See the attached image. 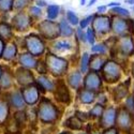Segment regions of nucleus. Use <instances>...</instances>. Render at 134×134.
I'll list each match as a JSON object with an SVG mask.
<instances>
[{"label": "nucleus", "mask_w": 134, "mask_h": 134, "mask_svg": "<svg viewBox=\"0 0 134 134\" xmlns=\"http://www.w3.org/2000/svg\"><path fill=\"white\" fill-rule=\"evenodd\" d=\"M76 35H77V38H79L82 42H86L87 41V37H86V33L83 31L82 28H79L76 30Z\"/></svg>", "instance_id": "nucleus-43"}, {"label": "nucleus", "mask_w": 134, "mask_h": 134, "mask_svg": "<svg viewBox=\"0 0 134 134\" xmlns=\"http://www.w3.org/2000/svg\"><path fill=\"white\" fill-rule=\"evenodd\" d=\"M128 93V88L125 85H119L114 89V98L116 101H120L121 99L126 98Z\"/></svg>", "instance_id": "nucleus-27"}, {"label": "nucleus", "mask_w": 134, "mask_h": 134, "mask_svg": "<svg viewBox=\"0 0 134 134\" xmlns=\"http://www.w3.org/2000/svg\"><path fill=\"white\" fill-rule=\"evenodd\" d=\"M98 11H99V13H104L106 11V7L105 5H100V7H98Z\"/></svg>", "instance_id": "nucleus-46"}, {"label": "nucleus", "mask_w": 134, "mask_h": 134, "mask_svg": "<svg viewBox=\"0 0 134 134\" xmlns=\"http://www.w3.org/2000/svg\"><path fill=\"white\" fill-rule=\"evenodd\" d=\"M28 1L29 0H14V3H13V9L15 10H23L28 5Z\"/></svg>", "instance_id": "nucleus-36"}, {"label": "nucleus", "mask_w": 134, "mask_h": 134, "mask_svg": "<svg viewBox=\"0 0 134 134\" xmlns=\"http://www.w3.org/2000/svg\"><path fill=\"white\" fill-rule=\"evenodd\" d=\"M111 12H114L115 14H117L119 16H126V17H128L130 15L129 11L127 9H122L121 7H114L113 9H111Z\"/></svg>", "instance_id": "nucleus-37"}, {"label": "nucleus", "mask_w": 134, "mask_h": 134, "mask_svg": "<svg viewBox=\"0 0 134 134\" xmlns=\"http://www.w3.org/2000/svg\"><path fill=\"white\" fill-rule=\"evenodd\" d=\"M133 10H134V7H133Z\"/></svg>", "instance_id": "nucleus-57"}, {"label": "nucleus", "mask_w": 134, "mask_h": 134, "mask_svg": "<svg viewBox=\"0 0 134 134\" xmlns=\"http://www.w3.org/2000/svg\"><path fill=\"white\" fill-rule=\"evenodd\" d=\"M55 48L57 51H69L71 48V44L68 41H58L55 44Z\"/></svg>", "instance_id": "nucleus-33"}, {"label": "nucleus", "mask_w": 134, "mask_h": 134, "mask_svg": "<svg viewBox=\"0 0 134 134\" xmlns=\"http://www.w3.org/2000/svg\"><path fill=\"white\" fill-rule=\"evenodd\" d=\"M111 29H113L117 35L125 36L126 32L129 31L130 27H129L128 21L118 15V16L113 17V20H111Z\"/></svg>", "instance_id": "nucleus-14"}, {"label": "nucleus", "mask_w": 134, "mask_h": 134, "mask_svg": "<svg viewBox=\"0 0 134 134\" xmlns=\"http://www.w3.org/2000/svg\"><path fill=\"white\" fill-rule=\"evenodd\" d=\"M4 46H5V41L2 38H0V59L2 58V54H3Z\"/></svg>", "instance_id": "nucleus-44"}, {"label": "nucleus", "mask_w": 134, "mask_h": 134, "mask_svg": "<svg viewBox=\"0 0 134 134\" xmlns=\"http://www.w3.org/2000/svg\"><path fill=\"white\" fill-rule=\"evenodd\" d=\"M102 86V79L96 71H90L84 80V87L85 89L91 91H98Z\"/></svg>", "instance_id": "nucleus-10"}, {"label": "nucleus", "mask_w": 134, "mask_h": 134, "mask_svg": "<svg viewBox=\"0 0 134 134\" xmlns=\"http://www.w3.org/2000/svg\"><path fill=\"white\" fill-rule=\"evenodd\" d=\"M56 89H57V91H56V98L61 102L68 103L70 101V94H69V90H68V88L65 87V85L63 83H60V85L57 86Z\"/></svg>", "instance_id": "nucleus-22"}, {"label": "nucleus", "mask_w": 134, "mask_h": 134, "mask_svg": "<svg viewBox=\"0 0 134 134\" xmlns=\"http://www.w3.org/2000/svg\"><path fill=\"white\" fill-rule=\"evenodd\" d=\"M105 62H106V59L103 57L101 54L92 55L90 57V61H89V68L91 69V71L99 72L100 70H102Z\"/></svg>", "instance_id": "nucleus-18"}, {"label": "nucleus", "mask_w": 134, "mask_h": 134, "mask_svg": "<svg viewBox=\"0 0 134 134\" xmlns=\"http://www.w3.org/2000/svg\"><path fill=\"white\" fill-rule=\"evenodd\" d=\"M108 7H120V3L119 2H110V3H108Z\"/></svg>", "instance_id": "nucleus-48"}, {"label": "nucleus", "mask_w": 134, "mask_h": 134, "mask_svg": "<svg viewBox=\"0 0 134 134\" xmlns=\"http://www.w3.org/2000/svg\"><path fill=\"white\" fill-rule=\"evenodd\" d=\"M45 63H46L47 71H49V73L55 76L63 75L66 69H68V61L52 53L46 55Z\"/></svg>", "instance_id": "nucleus-2"}, {"label": "nucleus", "mask_w": 134, "mask_h": 134, "mask_svg": "<svg viewBox=\"0 0 134 134\" xmlns=\"http://www.w3.org/2000/svg\"><path fill=\"white\" fill-rule=\"evenodd\" d=\"M10 114V104L8 100L0 99V126L5 124Z\"/></svg>", "instance_id": "nucleus-19"}, {"label": "nucleus", "mask_w": 134, "mask_h": 134, "mask_svg": "<svg viewBox=\"0 0 134 134\" xmlns=\"http://www.w3.org/2000/svg\"><path fill=\"white\" fill-rule=\"evenodd\" d=\"M117 46L125 56H132L134 54V42L130 36H122L117 42Z\"/></svg>", "instance_id": "nucleus-13"}, {"label": "nucleus", "mask_w": 134, "mask_h": 134, "mask_svg": "<svg viewBox=\"0 0 134 134\" xmlns=\"http://www.w3.org/2000/svg\"><path fill=\"white\" fill-rule=\"evenodd\" d=\"M32 24V17L30 16L29 13L26 12H17L13 18H12V27L15 30L18 31H25L27 30Z\"/></svg>", "instance_id": "nucleus-7"}, {"label": "nucleus", "mask_w": 134, "mask_h": 134, "mask_svg": "<svg viewBox=\"0 0 134 134\" xmlns=\"http://www.w3.org/2000/svg\"><path fill=\"white\" fill-rule=\"evenodd\" d=\"M2 72H3V70H2V66L0 65V77H1V75H2Z\"/></svg>", "instance_id": "nucleus-51"}, {"label": "nucleus", "mask_w": 134, "mask_h": 134, "mask_svg": "<svg viewBox=\"0 0 134 134\" xmlns=\"http://www.w3.org/2000/svg\"><path fill=\"white\" fill-rule=\"evenodd\" d=\"M85 3H86V0H81V4L82 5H84Z\"/></svg>", "instance_id": "nucleus-52"}, {"label": "nucleus", "mask_w": 134, "mask_h": 134, "mask_svg": "<svg viewBox=\"0 0 134 134\" xmlns=\"http://www.w3.org/2000/svg\"><path fill=\"white\" fill-rule=\"evenodd\" d=\"M14 77H15L17 84L20 85L21 87H25V86H28V85H31V84H35V77H33V74L31 73V71L29 69L23 68V66H20V68L16 69Z\"/></svg>", "instance_id": "nucleus-9"}, {"label": "nucleus", "mask_w": 134, "mask_h": 134, "mask_svg": "<svg viewBox=\"0 0 134 134\" xmlns=\"http://www.w3.org/2000/svg\"><path fill=\"white\" fill-rule=\"evenodd\" d=\"M29 14L31 17H35V18H38L41 16L42 14V11H41V8L40 7H31L30 8V11H29Z\"/></svg>", "instance_id": "nucleus-38"}, {"label": "nucleus", "mask_w": 134, "mask_h": 134, "mask_svg": "<svg viewBox=\"0 0 134 134\" xmlns=\"http://www.w3.org/2000/svg\"><path fill=\"white\" fill-rule=\"evenodd\" d=\"M37 85L39 86V88L43 89V90H45V91H53L54 89H55V85L54 83L48 79L47 76L45 75H41L38 81H37Z\"/></svg>", "instance_id": "nucleus-21"}, {"label": "nucleus", "mask_w": 134, "mask_h": 134, "mask_svg": "<svg viewBox=\"0 0 134 134\" xmlns=\"http://www.w3.org/2000/svg\"><path fill=\"white\" fill-rule=\"evenodd\" d=\"M103 134H118V131L115 128H108V129H105Z\"/></svg>", "instance_id": "nucleus-45"}, {"label": "nucleus", "mask_w": 134, "mask_h": 134, "mask_svg": "<svg viewBox=\"0 0 134 134\" xmlns=\"http://www.w3.org/2000/svg\"><path fill=\"white\" fill-rule=\"evenodd\" d=\"M38 30L40 32L41 37L45 38L47 40H54L60 36V27L59 24L55 23L52 19L43 20L38 25Z\"/></svg>", "instance_id": "nucleus-4"}, {"label": "nucleus", "mask_w": 134, "mask_h": 134, "mask_svg": "<svg viewBox=\"0 0 134 134\" xmlns=\"http://www.w3.org/2000/svg\"><path fill=\"white\" fill-rule=\"evenodd\" d=\"M20 92L28 105H35L40 100V88L36 83L23 87Z\"/></svg>", "instance_id": "nucleus-6"}, {"label": "nucleus", "mask_w": 134, "mask_h": 134, "mask_svg": "<svg viewBox=\"0 0 134 134\" xmlns=\"http://www.w3.org/2000/svg\"><path fill=\"white\" fill-rule=\"evenodd\" d=\"M82 122L83 121L77 116H73V117H70L68 120H66L64 125L66 127H69L70 129H72V130H81L82 127H83Z\"/></svg>", "instance_id": "nucleus-26"}, {"label": "nucleus", "mask_w": 134, "mask_h": 134, "mask_svg": "<svg viewBox=\"0 0 134 134\" xmlns=\"http://www.w3.org/2000/svg\"><path fill=\"white\" fill-rule=\"evenodd\" d=\"M18 62H19L20 66L30 70V69H36L38 60L36 59V56L31 55L30 53H24L19 56Z\"/></svg>", "instance_id": "nucleus-16"}, {"label": "nucleus", "mask_w": 134, "mask_h": 134, "mask_svg": "<svg viewBox=\"0 0 134 134\" xmlns=\"http://www.w3.org/2000/svg\"><path fill=\"white\" fill-rule=\"evenodd\" d=\"M60 134H71L70 132H62V133H60Z\"/></svg>", "instance_id": "nucleus-53"}, {"label": "nucleus", "mask_w": 134, "mask_h": 134, "mask_svg": "<svg viewBox=\"0 0 134 134\" xmlns=\"http://www.w3.org/2000/svg\"><path fill=\"white\" fill-rule=\"evenodd\" d=\"M59 7L56 4H49L47 7V17L48 19L54 20L55 18H57V16L59 15Z\"/></svg>", "instance_id": "nucleus-30"}, {"label": "nucleus", "mask_w": 134, "mask_h": 134, "mask_svg": "<svg viewBox=\"0 0 134 134\" xmlns=\"http://www.w3.org/2000/svg\"><path fill=\"white\" fill-rule=\"evenodd\" d=\"M66 20H68L71 25H74V26L80 23V19L77 17V15L74 12H72V11H68V12H66Z\"/></svg>", "instance_id": "nucleus-34"}, {"label": "nucleus", "mask_w": 134, "mask_h": 134, "mask_svg": "<svg viewBox=\"0 0 134 134\" xmlns=\"http://www.w3.org/2000/svg\"><path fill=\"white\" fill-rule=\"evenodd\" d=\"M37 116L43 124H53L59 117V111L49 100L43 99L37 109Z\"/></svg>", "instance_id": "nucleus-1"}, {"label": "nucleus", "mask_w": 134, "mask_h": 134, "mask_svg": "<svg viewBox=\"0 0 134 134\" xmlns=\"http://www.w3.org/2000/svg\"><path fill=\"white\" fill-rule=\"evenodd\" d=\"M79 98H80L82 103L90 104V103H92L94 101L96 94H94V91L88 90V89H83V90H81L80 93H79Z\"/></svg>", "instance_id": "nucleus-25"}, {"label": "nucleus", "mask_w": 134, "mask_h": 134, "mask_svg": "<svg viewBox=\"0 0 134 134\" xmlns=\"http://www.w3.org/2000/svg\"><path fill=\"white\" fill-rule=\"evenodd\" d=\"M17 45L14 42H8L5 43V46L3 49V54H2V59H4L5 61H12L16 58L17 56Z\"/></svg>", "instance_id": "nucleus-17"}, {"label": "nucleus", "mask_w": 134, "mask_h": 134, "mask_svg": "<svg viewBox=\"0 0 134 134\" xmlns=\"http://www.w3.org/2000/svg\"><path fill=\"white\" fill-rule=\"evenodd\" d=\"M59 27H60V35H62L63 37H71L73 35V29L70 26V24L68 21H65L64 19L59 23Z\"/></svg>", "instance_id": "nucleus-28"}, {"label": "nucleus", "mask_w": 134, "mask_h": 134, "mask_svg": "<svg viewBox=\"0 0 134 134\" xmlns=\"http://www.w3.org/2000/svg\"><path fill=\"white\" fill-rule=\"evenodd\" d=\"M8 102L10 104V106H12V107H14L15 109H18V110H21L26 105V102H25V100L23 98V94H21V92L18 91V90H14L9 94Z\"/></svg>", "instance_id": "nucleus-15"}, {"label": "nucleus", "mask_w": 134, "mask_h": 134, "mask_svg": "<svg viewBox=\"0 0 134 134\" xmlns=\"http://www.w3.org/2000/svg\"><path fill=\"white\" fill-rule=\"evenodd\" d=\"M103 80L107 83H115L121 76V69L115 61H106L102 68Z\"/></svg>", "instance_id": "nucleus-5"}, {"label": "nucleus", "mask_w": 134, "mask_h": 134, "mask_svg": "<svg viewBox=\"0 0 134 134\" xmlns=\"http://www.w3.org/2000/svg\"><path fill=\"white\" fill-rule=\"evenodd\" d=\"M126 2H128V3H130V4H134V0H127Z\"/></svg>", "instance_id": "nucleus-50"}, {"label": "nucleus", "mask_w": 134, "mask_h": 134, "mask_svg": "<svg viewBox=\"0 0 134 134\" xmlns=\"http://www.w3.org/2000/svg\"><path fill=\"white\" fill-rule=\"evenodd\" d=\"M13 37V27L5 21H0V38L4 41H9Z\"/></svg>", "instance_id": "nucleus-20"}, {"label": "nucleus", "mask_w": 134, "mask_h": 134, "mask_svg": "<svg viewBox=\"0 0 134 134\" xmlns=\"http://www.w3.org/2000/svg\"><path fill=\"white\" fill-rule=\"evenodd\" d=\"M86 37H87V41L93 45V44H94V40H96V32H94V30L92 29V27L89 28V29L87 30Z\"/></svg>", "instance_id": "nucleus-39"}, {"label": "nucleus", "mask_w": 134, "mask_h": 134, "mask_svg": "<svg viewBox=\"0 0 134 134\" xmlns=\"http://www.w3.org/2000/svg\"><path fill=\"white\" fill-rule=\"evenodd\" d=\"M92 29L96 33L99 35H104L107 33L111 29V20L108 16L105 15H99L94 16L92 20Z\"/></svg>", "instance_id": "nucleus-8"}, {"label": "nucleus", "mask_w": 134, "mask_h": 134, "mask_svg": "<svg viewBox=\"0 0 134 134\" xmlns=\"http://www.w3.org/2000/svg\"><path fill=\"white\" fill-rule=\"evenodd\" d=\"M92 134H100V133H98V132H94V133H92Z\"/></svg>", "instance_id": "nucleus-55"}, {"label": "nucleus", "mask_w": 134, "mask_h": 134, "mask_svg": "<svg viewBox=\"0 0 134 134\" xmlns=\"http://www.w3.org/2000/svg\"><path fill=\"white\" fill-rule=\"evenodd\" d=\"M68 83L72 88L79 89L82 86V83H83L82 82V72H79V71L72 72L68 76Z\"/></svg>", "instance_id": "nucleus-23"}, {"label": "nucleus", "mask_w": 134, "mask_h": 134, "mask_svg": "<svg viewBox=\"0 0 134 134\" xmlns=\"http://www.w3.org/2000/svg\"><path fill=\"white\" fill-rule=\"evenodd\" d=\"M14 0H0V12L8 13L13 10Z\"/></svg>", "instance_id": "nucleus-29"}, {"label": "nucleus", "mask_w": 134, "mask_h": 134, "mask_svg": "<svg viewBox=\"0 0 134 134\" xmlns=\"http://www.w3.org/2000/svg\"><path fill=\"white\" fill-rule=\"evenodd\" d=\"M93 15L92 16H88V17H86V18H84V19H82L81 21H80V26H81V28L82 29H84V28H86L87 26H88V24L90 23V21H92L93 20Z\"/></svg>", "instance_id": "nucleus-42"}, {"label": "nucleus", "mask_w": 134, "mask_h": 134, "mask_svg": "<svg viewBox=\"0 0 134 134\" xmlns=\"http://www.w3.org/2000/svg\"><path fill=\"white\" fill-rule=\"evenodd\" d=\"M126 108L130 111V113H133L134 111V97L131 96L126 100Z\"/></svg>", "instance_id": "nucleus-40"}, {"label": "nucleus", "mask_w": 134, "mask_h": 134, "mask_svg": "<svg viewBox=\"0 0 134 134\" xmlns=\"http://www.w3.org/2000/svg\"><path fill=\"white\" fill-rule=\"evenodd\" d=\"M13 85V75L10 71H3L2 75L0 77V89H9Z\"/></svg>", "instance_id": "nucleus-24"}, {"label": "nucleus", "mask_w": 134, "mask_h": 134, "mask_svg": "<svg viewBox=\"0 0 134 134\" xmlns=\"http://www.w3.org/2000/svg\"><path fill=\"white\" fill-rule=\"evenodd\" d=\"M94 2H97V0H90L89 3H88V7H91L92 4H94Z\"/></svg>", "instance_id": "nucleus-49"}, {"label": "nucleus", "mask_w": 134, "mask_h": 134, "mask_svg": "<svg viewBox=\"0 0 134 134\" xmlns=\"http://www.w3.org/2000/svg\"><path fill=\"white\" fill-rule=\"evenodd\" d=\"M133 75H134V63H133Z\"/></svg>", "instance_id": "nucleus-54"}, {"label": "nucleus", "mask_w": 134, "mask_h": 134, "mask_svg": "<svg viewBox=\"0 0 134 134\" xmlns=\"http://www.w3.org/2000/svg\"><path fill=\"white\" fill-rule=\"evenodd\" d=\"M116 117H117V109L115 107H108L104 109L103 114L101 116V126L104 129L113 128L116 124Z\"/></svg>", "instance_id": "nucleus-12"}, {"label": "nucleus", "mask_w": 134, "mask_h": 134, "mask_svg": "<svg viewBox=\"0 0 134 134\" xmlns=\"http://www.w3.org/2000/svg\"><path fill=\"white\" fill-rule=\"evenodd\" d=\"M103 111H104V107H103V105L102 104H96L92 108H91V110H90V116L91 117H97V118H100L102 116V114H103Z\"/></svg>", "instance_id": "nucleus-32"}, {"label": "nucleus", "mask_w": 134, "mask_h": 134, "mask_svg": "<svg viewBox=\"0 0 134 134\" xmlns=\"http://www.w3.org/2000/svg\"><path fill=\"white\" fill-rule=\"evenodd\" d=\"M117 126L124 131H129L132 127V116L127 108H121L117 110L116 117Z\"/></svg>", "instance_id": "nucleus-11"}, {"label": "nucleus", "mask_w": 134, "mask_h": 134, "mask_svg": "<svg viewBox=\"0 0 134 134\" xmlns=\"http://www.w3.org/2000/svg\"><path fill=\"white\" fill-rule=\"evenodd\" d=\"M92 53L94 54H101V55H104L106 53V46L105 44L103 43H100V44H93V46L91 48Z\"/></svg>", "instance_id": "nucleus-35"}, {"label": "nucleus", "mask_w": 134, "mask_h": 134, "mask_svg": "<svg viewBox=\"0 0 134 134\" xmlns=\"http://www.w3.org/2000/svg\"><path fill=\"white\" fill-rule=\"evenodd\" d=\"M37 5L38 7H45L46 5V2L44 0H38L37 1Z\"/></svg>", "instance_id": "nucleus-47"}, {"label": "nucleus", "mask_w": 134, "mask_h": 134, "mask_svg": "<svg viewBox=\"0 0 134 134\" xmlns=\"http://www.w3.org/2000/svg\"><path fill=\"white\" fill-rule=\"evenodd\" d=\"M89 61H90V56L87 53H84L81 58V72L86 73L89 68Z\"/></svg>", "instance_id": "nucleus-31"}, {"label": "nucleus", "mask_w": 134, "mask_h": 134, "mask_svg": "<svg viewBox=\"0 0 134 134\" xmlns=\"http://www.w3.org/2000/svg\"><path fill=\"white\" fill-rule=\"evenodd\" d=\"M79 134H87V133H79Z\"/></svg>", "instance_id": "nucleus-56"}, {"label": "nucleus", "mask_w": 134, "mask_h": 134, "mask_svg": "<svg viewBox=\"0 0 134 134\" xmlns=\"http://www.w3.org/2000/svg\"><path fill=\"white\" fill-rule=\"evenodd\" d=\"M24 47L27 49L28 53L36 56V57L43 55L45 52V44H44L43 40L37 35L27 36L24 39Z\"/></svg>", "instance_id": "nucleus-3"}, {"label": "nucleus", "mask_w": 134, "mask_h": 134, "mask_svg": "<svg viewBox=\"0 0 134 134\" xmlns=\"http://www.w3.org/2000/svg\"><path fill=\"white\" fill-rule=\"evenodd\" d=\"M36 69H37V70H38V72H39V73H41V74H45V73L47 72L46 63H45V62H43V61H38Z\"/></svg>", "instance_id": "nucleus-41"}]
</instances>
